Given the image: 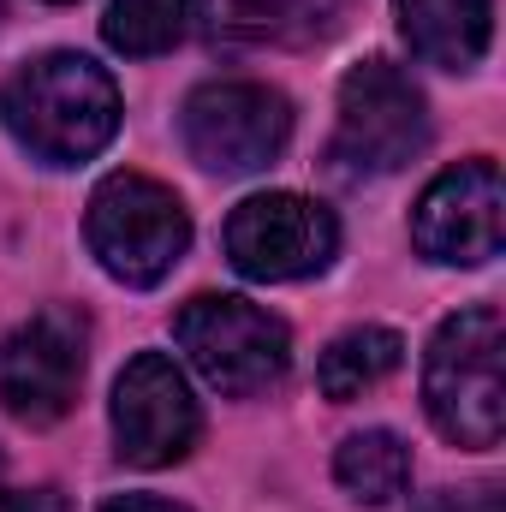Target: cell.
I'll list each match as a JSON object with an SVG mask.
<instances>
[{
  "instance_id": "6da1fadb",
  "label": "cell",
  "mask_w": 506,
  "mask_h": 512,
  "mask_svg": "<svg viewBox=\"0 0 506 512\" xmlns=\"http://www.w3.org/2000/svg\"><path fill=\"white\" fill-rule=\"evenodd\" d=\"M6 131L48 167H78L102 155L120 131V90L84 54H42L18 66L0 90Z\"/></svg>"
},
{
  "instance_id": "7a4b0ae2",
  "label": "cell",
  "mask_w": 506,
  "mask_h": 512,
  "mask_svg": "<svg viewBox=\"0 0 506 512\" xmlns=\"http://www.w3.org/2000/svg\"><path fill=\"white\" fill-rule=\"evenodd\" d=\"M506 322L495 304H471L441 322L429 364H423V399L435 429L453 447L489 453L506 435Z\"/></svg>"
},
{
  "instance_id": "3957f363",
  "label": "cell",
  "mask_w": 506,
  "mask_h": 512,
  "mask_svg": "<svg viewBox=\"0 0 506 512\" xmlns=\"http://www.w3.org/2000/svg\"><path fill=\"white\" fill-rule=\"evenodd\" d=\"M84 239L96 262L126 280V286H155L173 274V262L191 245V215L185 203L143 179V173H114L102 179V191L90 197V215H84Z\"/></svg>"
},
{
  "instance_id": "277c9868",
  "label": "cell",
  "mask_w": 506,
  "mask_h": 512,
  "mask_svg": "<svg viewBox=\"0 0 506 512\" xmlns=\"http://www.w3.org/2000/svg\"><path fill=\"white\" fill-rule=\"evenodd\" d=\"M185 358L203 370V382L233 393V399H251L262 387H274L286 376V358H292V340L286 328L251 304V298H191L173 322Z\"/></svg>"
},
{
  "instance_id": "5b68a950",
  "label": "cell",
  "mask_w": 506,
  "mask_h": 512,
  "mask_svg": "<svg viewBox=\"0 0 506 512\" xmlns=\"http://www.w3.org/2000/svg\"><path fill=\"white\" fill-rule=\"evenodd\" d=\"M423 143H429L423 90L387 60L352 66L346 84H340L334 161H346L352 173H399L411 155H423Z\"/></svg>"
},
{
  "instance_id": "8992f818",
  "label": "cell",
  "mask_w": 506,
  "mask_h": 512,
  "mask_svg": "<svg viewBox=\"0 0 506 512\" xmlns=\"http://www.w3.org/2000/svg\"><path fill=\"white\" fill-rule=\"evenodd\" d=\"M185 149L209 173H262L292 137V108L268 84H203L185 114Z\"/></svg>"
},
{
  "instance_id": "52a82bcc",
  "label": "cell",
  "mask_w": 506,
  "mask_h": 512,
  "mask_svg": "<svg viewBox=\"0 0 506 512\" xmlns=\"http://www.w3.org/2000/svg\"><path fill=\"white\" fill-rule=\"evenodd\" d=\"M340 251V227L322 203L298 191L245 197L227 221V256L245 280H304Z\"/></svg>"
},
{
  "instance_id": "ba28073f",
  "label": "cell",
  "mask_w": 506,
  "mask_h": 512,
  "mask_svg": "<svg viewBox=\"0 0 506 512\" xmlns=\"http://www.w3.org/2000/svg\"><path fill=\"white\" fill-rule=\"evenodd\" d=\"M411 239L429 262H459V268H477L489 256H501L506 239V185L495 161H459L447 167L417 215H411Z\"/></svg>"
},
{
  "instance_id": "9c48e42d",
  "label": "cell",
  "mask_w": 506,
  "mask_h": 512,
  "mask_svg": "<svg viewBox=\"0 0 506 512\" xmlns=\"http://www.w3.org/2000/svg\"><path fill=\"white\" fill-rule=\"evenodd\" d=\"M203 417H197V399L179 376V364L167 352H137L126 364V376L114 382V441H120V459L126 465H173L191 453Z\"/></svg>"
},
{
  "instance_id": "30bf717a",
  "label": "cell",
  "mask_w": 506,
  "mask_h": 512,
  "mask_svg": "<svg viewBox=\"0 0 506 512\" xmlns=\"http://www.w3.org/2000/svg\"><path fill=\"white\" fill-rule=\"evenodd\" d=\"M78 382H84V322L72 310H42L0 346V405L24 423L66 417Z\"/></svg>"
},
{
  "instance_id": "8fae6325",
  "label": "cell",
  "mask_w": 506,
  "mask_h": 512,
  "mask_svg": "<svg viewBox=\"0 0 506 512\" xmlns=\"http://www.w3.org/2000/svg\"><path fill=\"white\" fill-rule=\"evenodd\" d=\"M334 18L340 0H209V36L233 48H304Z\"/></svg>"
},
{
  "instance_id": "7c38bea8",
  "label": "cell",
  "mask_w": 506,
  "mask_h": 512,
  "mask_svg": "<svg viewBox=\"0 0 506 512\" xmlns=\"http://www.w3.org/2000/svg\"><path fill=\"white\" fill-rule=\"evenodd\" d=\"M393 12L411 54L441 72H471L489 54V0H393Z\"/></svg>"
},
{
  "instance_id": "4fadbf2b",
  "label": "cell",
  "mask_w": 506,
  "mask_h": 512,
  "mask_svg": "<svg viewBox=\"0 0 506 512\" xmlns=\"http://www.w3.org/2000/svg\"><path fill=\"white\" fill-rule=\"evenodd\" d=\"M399 358H405V340L393 334V328H352V334H340L328 352H322V364H316V382L328 399H358V393H370L376 382H387L393 370H399Z\"/></svg>"
},
{
  "instance_id": "5bb4252c",
  "label": "cell",
  "mask_w": 506,
  "mask_h": 512,
  "mask_svg": "<svg viewBox=\"0 0 506 512\" xmlns=\"http://www.w3.org/2000/svg\"><path fill=\"white\" fill-rule=\"evenodd\" d=\"M334 477H340V489H346L352 501L387 507V501L405 495V483H411V453H405V441H399L393 429H364V435H352V441L340 447Z\"/></svg>"
},
{
  "instance_id": "9a60e30c",
  "label": "cell",
  "mask_w": 506,
  "mask_h": 512,
  "mask_svg": "<svg viewBox=\"0 0 506 512\" xmlns=\"http://www.w3.org/2000/svg\"><path fill=\"white\" fill-rule=\"evenodd\" d=\"M185 18H191V0H114L102 30L120 54L149 60V54H167L185 36Z\"/></svg>"
},
{
  "instance_id": "2e32d148",
  "label": "cell",
  "mask_w": 506,
  "mask_h": 512,
  "mask_svg": "<svg viewBox=\"0 0 506 512\" xmlns=\"http://www.w3.org/2000/svg\"><path fill=\"white\" fill-rule=\"evenodd\" d=\"M417 512H506V501L495 483H471V489H435V495H423Z\"/></svg>"
},
{
  "instance_id": "e0dca14e",
  "label": "cell",
  "mask_w": 506,
  "mask_h": 512,
  "mask_svg": "<svg viewBox=\"0 0 506 512\" xmlns=\"http://www.w3.org/2000/svg\"><path fill=\"white\" fill-rule=\"evenodd\" d=\"M0 512H66L54 489H0Z\"/></svg>"
},
{
  "instance_id": "ac0fdd59",
  "label": "cell",
  "mask_w": 506,
  "mask_h": 512,
  "mask_svg": "<svg viewBox=\"0 0 506 512\" xmlns=\"http://www.w3.org/2000/svg\"><path fill=\"white\" fill-rule=\"evenodd\" d=\"M102 512H185V507H173V501H155V495H120V501H108Z\"/></svg>"
},
{
  "instance_id": "d6986e66",
  "label": "cell",
  "mask_w": 506,
  "mask_h": 512,
  "mask_svg": "<svg viewBox=\"0 0 506 512\" xmlns=\"http://www.w3.org/2000/svg\"><path fill=\"white\" fill-rule=\"evenodd\" d=\"M54 6H66V0H54Z\"/></svg>"
}]
</instances>
